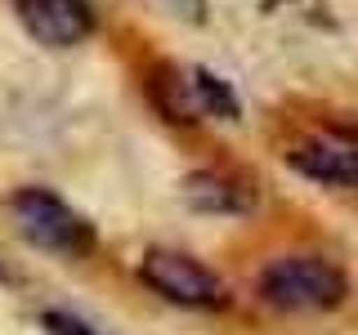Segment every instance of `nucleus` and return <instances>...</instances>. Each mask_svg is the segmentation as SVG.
Masks as SVG:
<instances>
[{"label":"nucleus","mask_w":358,"mask_h":335,"mask_svg":"<svg viewBox=\"0 0 358 335\" xmlns=\"http://www.w3.org/2000/svg\"><path fill=\"white\" fill-rule=\"evenodd\" d=\"M350 295V277L322 255H282L260 273V299L282 313H327Z\"/></svg>","instance_id":"1"},{"label":"nucleus","mask_w":358,"mask_h":335,"mask_svg":"<svg viewBox=\"0 0 358 335\" xmlns=\"http://www.w3.org/2000/svg\"><path fill=\"white\" fill-rule=\"evenodd\" d=\"M9 206H14L18 232L41 251L67 255V260H81V255L94 251V223L50 188H22V193H14Z\"/></svg>","instance_id":"2"},{"label":"nucleus","mask_w":358,"mask_h":335,"mask_svg":"<svg viewBox=\"0 0 358 335\" xmlns=\"http://www.w3.org/2000/svg\"><path fill=\"white\" fill-rule=\"evenodd\" d=\"M139 277L143 286L157 290L162 299H171L179 308H220L224 299V282L210 268H201L193 255H179V251H148L139 260Z\"/></svg>","instance_id":"3"},{"label":"nucleus","mask_w":358,"mask_h":335,"mask_svg":"<svg viewBox=\"0 0 358 335\" xmlns=\"http://www.w3.org/2000/svg\"><path fill=\"white\" fill-rule=\"evenodd\" d=\"M14 14L50 50H72L94 31L90 0H14Z\"/></svg>","instance_id":"4"},{"label":"nucleus","mask_w":358,"mask_h":335,"mask_svg":"<svg viewBox=\"0 0 358 335\" xmlns=\"http://www.w3.org/2000/svg\"><path fill=\"white\" fill-rule=\"evenodd\" d=\"M287 165L296 174L313 179V184H327V188H358V148L350 143H300L296 152H287Z\"/></svg>","instance_id":"5"},{"label":"nucleus","mask_w":358,"mask_h":335,"mask_svg":"<svg viewBox=\"0 0 358 335\" xmlns=\"http://www.w3.org/2000/svg\"><path fill=\"white\" fill-rule=\"evenodd\" d=\"M184 201L201 215H242V210H251V188L233 184L229 174H210V170H197L184 179Z\"/></svg>","instance_id":"6"},{"label":"nucleus","mask_w":358,"mask_h":335,"mask_svg":"<svg viewBox=\"0 0 358 335\" xmlns=\"http://www.w3.org/2000/svg\"><path fill=\"white\" fill-rule=\"evenodd\" d=\"M41 327L50 331V335H99L94 327H85L81 318H72V313H63V308H50V313H41Z\"/></svg>","instance_id":"7"}]
</instances>
